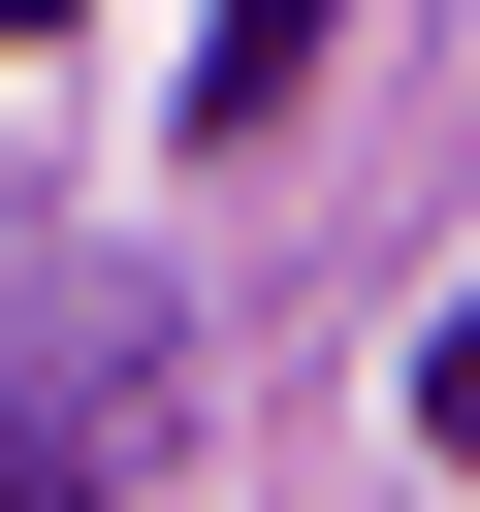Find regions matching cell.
Here are the masks:
<instances>
[{
    "mask_svg": "<svg viewBox=\"0 0 480 512\" xmlns=\"http://www.w3.org/2000/svg\"><path fill=\"white\" fill-rule=\"evenodd\" d=\"M288 96H320V0H224L192 32V128H288Z\"/></svg>",
    "mask_w": 480,
    "mask_h": 512,
    "instance_id": "6da1fadb",
    "label": "cell"
},
{
    "mask_svg": "<svg viewBox=\"0 0 480 512\" xmlns=\"http://www.w3.org/2000/svg\"><path fill=\"white\" fill-rule=\"evenodd\" d=\"M416 448H480V288H448V352H416Z\"/></svg>",
    "mask_w": 480,
    "mask_h": 512,
    "instance_id": "7a4b0ae2",
    "label": "cell"
},
{
    "mask_svg": "<svg viewBox=\"0 0 480 512\" xmlns=\"http://www.w3.org/2000/svg\"><path fill=\"white\" fill-rule=\"evenodd\" d=\"M32 32H64V0H0V64H32Z\"/></svg>",
    "mask_w": 480,
    "mask_h": 512,
    "instance_id": "3957f363",
    "label": "cell"
},
{
    "mask_svg": "<svg viewBox=\"0 0 480 512\" xmlns=\"http://www.w3.org/2000/svg\"><path fill=\"white\" fill-rule=\"evenodd\" d=\"M0 512H64V480H0Z\"/></svg>",
    "mask_w": 480,
    "mask_h": 512,
    "instance_id": "277c9868",
    "label": "cell"
}]
</instances>
